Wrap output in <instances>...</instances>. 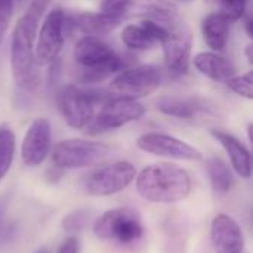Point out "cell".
I'll list each match as a JSON object with an SVG mask.
<instances>
[{
  "label": "cell",
  "mask_w": 253,
  "mask_h": 253,
  "mask_svg": "<svg viewBox=\"0 0 253 253\" xmlns=\"http://www.w3.org/2000/svg\"><path fill=\"white\" fill-rule=\"evenodd\" d=\"M47 4L49 0H31L27 12L19 16L12 33L10 70L15 83L27 92H34L42 80L40 67L34 58V44L39 22Z\"/></svg>",
  "instance_id": "obj_1"
},
{
  "label": "cell",
  "mask_w": 253,
  "mask_h": 253,
  "mask_svg": "<svg viewBox=\"0 0 253 253\" xmlns=\"http://www.w3.org/2000/svg\"><path fill=\"white\" fill-rule=\"evenodd\" d=\"M139 196L151 203H176L191 193V178L175 163L160 162L145 166L136 176Z\"/></svg>",
  "instance_id": "obj_2"
},
{
  "label": "cell",
  "mask_w": 253,
  "mask_h": 253,
  "mask_svg": "<svg viewBox=\"0 0 253 253\" xmlns=\"http://www.w3.org/2000/svg\"><path fill=\"white\" fill-rule=\"evenodd\" d=\"M73 56L84 71L82 82L98 83L125 68L123 59L99 37L83 36L80 37L73 50Z\"/></svg>",
  "instance_id": "obj_3"
},
{
  "label": "cell",
  "mask_w": 253,
  "mask_h": 253,
  "mask_svg": "<svg viewBox=\"0 0 253 253\" xmlns=\"http://www.w3.org/2000/svg\"><path fill=\"white\" fill-rule=\"evenodd\" d=\"M93 233L99 240L119 245H132L144 237L145 227L136 209L122 206L110 209L96 218Z\"/></svg>",
  "instance_id": "obj_4"
},
{
  "label": "cell",
  "mask_w": 253,
  "mask_h": 253,
  "mask_svg": "<svg viewBox=\"0 0 253 253\" xmlns=\"http://www.w3.org/2000/svg\"><path fill=\"white\" fill-rule=\"evenodd\" d=\"M111 96L95 90H83L74 84L62 86L56 93L58 110L71 129H84L95 114V105L104 104Z\"/></svg>",
  "instance_id": "obj_5"
},
{
  "label": "cell",
  "mask_w": 253,
  "mask_h": 253,
  "mask_svg": "<svg viewBox=\"0 0 253 253\" xmlns=\"http://www.w3.org/2000/svg\"><path fill=\"white\" fill-rule=\"evenodd\" d=\"M110 154V147L99 141L73 138L59 141L52 150L53 166L59 169H80L101 163Z\"/></svg>",
  "instance_id": "obj_6"
},
{
  "label": "cell",
  "mask_w": 253,
  "mask_h": 253,
  "mask_svg": "<svg viewBox=\"0 0 253 253\" xmlns=\"http://www.w3.org/2000/svg\"><path fill=\"white\" fill-rule=\"evenodd\" d=\"M162 83V71L156 65H139L122 70L110 83L108 95L111 98L139 99L151 95Z\"/></svg>",
  "instance_id": "obj_7"
},
{
  "label": "cell",
  "mask_w": 253,
  "mask_h": 253,
  "mask_svg": "<svg viewBox=\"0 0 253 253\" xmlns=\"http://www.w3.org/2000/svg\"><path fill=\"white\" fill-rule=\"evenodd\" d=\"M145 114V107L136 99L110 98L102 104L99 113L93 114L92 120L83 129L87 135H99L108 130L119 129L130 122L139 120Z\"/></svg>",
  "instance_id": "obj_8"
},
{
  "label": "cell",
  "mask_w": 253,
  "mask_h": 253,
  "mask_svg": "<svg viewBox=\"0 0 253 253\" xmlns=\"http://www.w3.org/2000/svg\"><path fill=\"white\" fill-rule=\"evenodd\" d=\"M135 176L136 168L127 160H119L90 172L83 181V188L93 197H108L127 188Z\"/></svg>",
  "instance_id": "obj_9"
},
{
  "label": "cell",
  "mask_w": 253,
  "mask_h": 253,
  "mask_svg": "<svg viewBox=\"0 0 253 253\" xmlns=\"http://www.w3.org/2000/svg\"><path fill=\"white\" fill-rule=\"evenodd\" d=\"M65 12L59 7L52 9L43 19L42 27L37 30L34 58L39 67L53 64L64 46L65 33Z\"/></svg>",
  "instance_id": "obj_10"
},
{
  "label": "cell",
  "mask_w": 253,
  "mask_h": 253,
  "mask_svg": "<svg viewBox=\"0 0 253 253\" xmlns=\"http://www.w3.org/2000/svg\"><path fill=\"white\" fill-rule=\"evenodd\" d=\"M169 34L160 43L166 68L173 76H184L188 73L191 62V34L181 18L166 25Z\"/></svg>",
  "instance_id": "obj_11"
},
{
  "label": "cell",
  "mask_w": 253,
  "mask_h": 253,
  "mask_svg": "<svg viewBox=\"0 0 253 253\" xmlns=\"http://www.w3.org/2000/svg\"><path fill=\"white\" fill-rule=\"evenodd\" d=\"M136 145L141 151L159 157H168V159L184 160V162L203 160V154L199 148L166 133H157V132L144 133L138 138Z\"/></svg>",
  "instance_id": "obj_12"
},
{
  "label": "cell",
  "mask_w": 253,
  "mask_h": 253,
  "mask_svg": "<svg viewBox=\"0 0 253 253\" xmlns=\"http://www.w3.org/2000/svg\"><path fill=\"white\" fill-rule=\"evenodd\" d=\"M52 150V127L47 119L37 117L34 119L21 144V157L27 166H39L42 165L46 157L50 154Z\"/></svg>",
  "instance_id": "obj_13"
},
{
  "label": "cell",
  "mask_w": 253,
  "mask_h": 253,
  "mask_svg": "<svg viewBox=\"0 0 253 253\" xmlns=\"http://www.w3.org/2000/svg\"><path fill=\"white\" fill-rule=\"evenodd\" d=\"M211 239L215 253H243L245 249V237L240 225L225 213L213 218Z\"/></svg>",
  "instance_id": "obj_14"
},
{
  "label": "cell",
  "mask_w": 253,
  "mask_h": 253,
  "mask_svg": "<svg viewBox=\"0 0 253 253\" xmlns=\"http://www.w3.org/2000/svg\"><path fill=\"white\" fill-rule=\"evenodd\" d=\"M120 21L122 18L110 16L102 12H82L71 16H65V28H68L70 31L82 33L83 36L99 37L113 31L120 24Z\"/></svg>",
  "instance_id": "obj_15"
},
{
  "label": "cell",
  "mask_w": 253,
  "mask_h": 253,
  "mask_svg": "<svg viewBox=\"0 0 253 253\" xmlns=\"http://www.w3.org/2000/svg\"><path fill=\"white\" fill-rule=\"evenodd\" d=\"M211 135L222 145V148L227 151L231 166L234 172L248 179L252 175V157L251 151L233 135L222 132V130H211Z\"/></svg>",
  "instance_id": "obj_16"
},
{
  "label": "cell",
  "mask_w": 253,
  "mask_h": 253,
  "mask_svg": "<svg viewBox=\"0 0 253 253\" xmlns=\"http://www.w3.org/2000/svg\"><path fill=\"white\" fill-rule=\"evenodd\" d=\"M196 70L208 79L219 83H225L236 74V67L225 56L216 52H199L193 58Z\"/></svg>",
  "instance_id": "obj_17"
},
{
  "label": "cell",
  "mask_w": 253,
  "mask_h": 253,
  "mask_svg": "<svg viewBox=\"0 0 253 253\" xmlns=\"http://www.w3.org/2000/svg\"><path fill=\"white\" fill-rule=\"evenodd\" d=\"M230 21L221 12L209 13L202 22V34L205 43L213 50L221 52L228 43L230 37Z\"/></svg>",
  "instance_id": "obj_18"
},
{
  "label": "cell",
  "mask_w": 253,
  "mask_h": 253,
  "mask_svg": "<svg viewBox=\"0 0 253 253\" xmlns=\"http://www.w3.org/2000/svg\"><path fill=\"white\" fill-rule=\"evenodd\" d=\"M157 110L166 116L191 120L200 113L206 111L205 104L199 98H182V96H163L156 102Z\"/></svg>",
  "instance_id": "obj_19"
},
{
  "label": "cell",
  "mask_w": 253,
  "mask_h": 253,
  "mask_svg": "<svg viewBox=\"0 0 253 253\" xmlns=\"http://www.w3.org/2000/svg\"><path fill=\"white\" fill-rule=\"evenodd\" d=\"M205 168H206L209 181L216 193L227 194L231 191V188L234 185V178H233V172L225 160H222L221 157H216V156L208 157L205 162Z\"/></svg>",
  "instance_id": "obj_20"
},
{
  "label": "cell",
  "mask_w": 253,
  "mask_h": 253,
  "mask_svg": "<svg viewBox=\"0 0 253 253\" xmlns=\"http://www.w3.org/2000/svg\"><path fill=\"white\" fill-rule=\"evenodd\" d=\"M122 43L132 50H150L157 42L154 37L148 33V30L139 22V24H129L122 30L120 34Z\"/></svg>",
  "instance_id": "obj_21"
},
{
  "label": "cell",
  "mask_w": 253,
  "mask_h": 253,
  "mask_svg": "<svg viewBox=\"0 0 253 253\" xmlns=\"http://www.w3.org/2000/svg\"><path fill=\"white\" fill-rule=\"evenodd\" d=\"M16 151V138L9 125H0V182L6 178L13 163Z\"/></svg>",
  "instance_id": "obj_22"
},
{
  "label": "cell",
  "mask_w": 253,
  "mask_h": 253,
  "mask_svg": "<svg viewBox=\"0 0 253 253\" xmlns=\"http://www.w3.org/2000/svg\"><path fill=\"white\" fill-rule=\"evenodd\" d=\"M92 218V212L87 211V209H74L71 211L70 213H67L64 218H62V222H61V227L64 228V231L73 234V233H80L83 231L87 225H89V221Z\"/></svg>",
  "instance_id": "obj_23"
},
{
  "label": "cell",
  "mask_w": 253,
  "mask_h": 253,
  "mask_svg": "<svg viewBox=\"0 0 253 253\" xmlns=\"http://www.w3.org/2000/svg\"><path fill=\"white\" fill-rule=\"evenodd\" d=\"M219 6V12L228 18L230 22L239 21L245 16L249 0H209Z\"/></svg>",
  "instance_id": "obj_24"
},
{
  "label": "cell",
  "mask_w": 253,
  "mask_h": 253,
  "mask_svg": "<svg viewBox=\"0 0 253 253\" xmlns=\"http://www.w3.org/2000/svg\"><path fill=\"white\" fill-rule=\"evenodd\" d=\"M225 84L228 89H231L234 93L239 96H243L246 99H253V82H252V71H248L240 76H233L230 77Z\"/></svg>",
  "instance_id": "obj_25"
},
{
  "label": "cell",
  "mask_w": 253,
  "mask_h": 253,
  "mask_svg": "<svg viewBox=\"0 0 253 253\" xmlns=\"http://www.w3.org/2000/svg\"><path fill=\"white\" fill-rule=\"evenodd\" d=\"M133 0H102L101 3V12L110 16L122 18L125 12H127L129 6Z\"/></svg>",
  "instance_id": "obj_26"
},
{
  "label": "cell",
  "mask_w": 253,
  "mask_h": 253,
  "mask_svg": "<svg viewBox=\"0 0 253 253\" xmlns=\"http://www.w3.org/2000/svg\"><path fill=\"white\" fill-rule=\"evenodd\" d=\"M56 253H80V240L76 236H68L62 240Z\"/></svg>",
  "instance_id": "obj_27"
},
{
  "label": "cell",
  "mask_w": 253,
  "mask_h": 253,
  "mask_svg": "<svg viewBox=\"0 0 253 253\" xmlns=\"http://www.w3.org/2000/svg\"><path fill=\"white\" fill-rule=\"evenodd\" d=\"M10 18H12V13H4V12H0V47H1V43H3L4 34H6L7 28H9Z\"/></svg>",
  "instance_id": "obj_28"
},
{
  "label": "cell",
  "mask_w": 253,
  "mask_h": 253,
  "mask_svg": "<svg viewBox=\"0 0 253 253\" xmlns=\"http://www.w3.org/2000/svg\"><path fill=\"white\" fill-rule=\"evenodd\" d=\"M15 1H16V0H0V12L12 13V12H13Z\"/></svg>",
  "instance_id": "obj_29"
},
{
  "label": "cell",
  "mask_w": 253,
  "mask_h": 253,
  "mask_svg": "<svg viewBox=\"0 0 253 253\" xmlns=\"http://www.w3.org/2000/svg\"><path fill=\"white\" fill-rule=\"evenodd\" d=\"M252 27H253L252 16H251V15H248V16H246V19H245V28H246V33H248V36H249L251 39L253 37Z\"/></svg>",
  "instance_id": "obj_30"
},
{
  "label": "cell",
  "mask_w": 253,
  "mask_h": 253,
  "mask_svg": "<svg viewBox=\"0 0 253 253\" xmlns=\"http://www.w3.org/2000/svg\"><path fill=\"white\" fill-rule=\"evenodd\" d=\"M245 55H246V59L249 64H253V44H248L246 49H245Z\"/></svg>",
  "instance_id": "obj_31"
},
{
  "label": "cell",
  "mask_w": 253,
  "mask_h": 253,
  "mask_svg": "<svg viewBox=\"0 0 253 253\" xmlns=\"http://www.w3.org/2000/svg\"><path fill=\"white\" fill-rule=\"evenodd\" d=\"M248 138H249V141H252V125L251 123L248 126Z\"/></svg>",
  "instance_id": "obj_32"
},
{
  "label": "cell",
  "mask_w": 253,
  "mask_h": 253,
  "mask_svg": "<svg viewBox=\"0 0 253 253\" xmlns=\"http://www.w3.org/2000/svg\"><path fill=\"white\" fill-rule=\"evenodd\" d=\"M34 253H50V251L47 248H40V249H37Z\"/></svg>",
  "instance_id": "obj_33"
},
{
  "label": "cell",
  "mask_w": 253,
  "mask_h": 253,
  "mask_svg": "<svg viewBox=\"0 0 253 253\" xmlns=\"http://www.w3.org/2000/svg\"><path fill=\"white\" fill-rule=\"evenodd\" d=\"M181 1H190V0H181Z\"/></svg>",
  "instance_id": "obj_34"
}]
</instances>
